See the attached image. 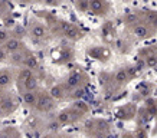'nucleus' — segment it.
I'll list each match as a JSON object with an SVG mask.
<instances>
[{"mask_svg": "<svg viewBox=\"0 0 157 138\" xmlns=\"http://www.w3.org/2000/svg\"><path fill=\"white\" fill-rule=\"evenodd\" d=\"M28 33L36 43L46 42V40L51 39V35H52L51 33V30H49L42 22H38V20H33L32 23L29 24Z\"/></svg>", "mask_w": 157, "mask_h": 138, "instance_id": "nucleus-1", "label": "nucleus"}, {"mask_svg": "<svg viewBox=\"0 0 157 138\" xmlns=\"http://www.w3.org/2000/svg\"><path fill=\"white\" fill-rule=\"evenodd\" d=\"M56 106V101L53 99L48 89H39L38 91V102H36V108L35 110L42 112V114H48L52 112Z\"/></svg>", "mask_w": 157, "mask_h": 138, "instance_id": "nucleus-2", "label": "nucleus"}, {"mask_svg": "<svg viewBox=\"0 0 157 138\" xmlns=\"http://www.w3.org/2000/svg\"><path fill=\"white\" fill-rule=\"evenodd\" d=\"M86 79H88V78H86V75L84 72L75 69V71L69 72V75L67 76L63 85H65V88H67V89L69 91V94H71L72 91L78 89V88H84V84L86 82Z\"/></svg>", "mask_w": 157, "mask_h": 138, "instance_id": "nucleus-3", "label": "nucleus"}, {"mask_svg": "<svg viewBox=\"0 0 157 138\" xmlns=\"http://www.w3.org/2000/svg\"><path fill=\"white\" fill-rule=\"evenodd\" d=\"M55 119H56V122L61 127H63V125H68V124L79 122L81 119H84V115L78 114L76 111L72 110L71 106H68V108H63V110L59 111L56 114V117H55Z\"/></svg>", "mask_w": 157, "mask_h": 138, "instance_id": "nucleus-4", "label": "nucleus"}, {"mask_svg": "<svg viewBox=\"0 0 157 138\" xmlns=\"http://www.w3.org/2000/svg\"><path fill=\"white\" fill-rule=\"evenodd\" d=\"M20 104H22V98H19L17 95H13L10 92H6V95L0 101V106H2V110H3L6 117L14 114L16 111L19 110Z\"/></svg>", "mask_w": 157, "mask_h": 138, "instance_id": "nucleus-5", "label": "nucleus"}, {"mask_svg": "<svg viewBox=\"0 0 157 138\" xmlns=\"http://www.w3.org/2000/svg\"><path fill=\"white\" fill-rule=\"evenodd\" d=\"M86 55L88 58L98 61V62H108L111 58V49L108 46H90L86 49Z\"/></svg>", "mask_w": 157, "mask_h": 138, "instance_id": "nucleus-6", "label": "nucleus"}, {"mask_svg": "<svg viewBox=\"0 0 157 138\" xmlns=\"http://www.w3.org/2000/svg\"><path fill=\"white\" fill-rule=\"evenodd\" d=\"M137 105L133 104V102H128V104H124L115 110V117L121 121H133L137 117Z\"/></svg>", "mask_w": 157, "mask_h": 138, "instance_id": "nucleus-7", "label": "nucleus"}, {"mask_svg": "<svg viewBox=\"0 0 157 138\" xmlns=\"http://www.w3.org/2000/svg\"><path fill=\"white\" fill-rule=\"evenodd\" d=\"M111 10V3L104 0H90V13L94 16H107Z\"/></svg>", "mask_w": 157, "mask_h": 138, "instance_id": "nucleus-8", "label": "nucleus"}, {"mask_svg": "<svg viewBox=\"0 0 157 138\" xmlns=\"http://www.w3.org/2000/svg\"><path fill=\"white\" fill-rule=\"evenodd\" d=\"M131 33H133L137 39L144 40V39H148V38H151V36H154L156 30L153 28H150L147 23H144L143 20H141L138 24H136L134 28H131Z\"/></svg>", "mask_w": 157, "mask_h": 138, "instance_id": "nucleus-9", "label": "nucleus"}, {"mask_svg": "<svg viewBox=\"0 0 157 138\" xmlns=\"http://www.w3.org/2000/svg\"><path fill=\"white\" fill-rule=\"evenodd\" d=\"M16 82V76L10 68H2L0 69V88L3 91H9Z\"/></svg>", "mask_w": 157, "mask_h": 138, "instance_id": "nucleus-10", "label": "nucleus"}, {"mask_svg": "<svg viewBox=\"0 0 157 138\" xmlns=\"http://www.w3.org/2000/svg\"><path fill=\"white\" fill-rule=\"evenodd\" d=\"M3 48H5V50L9 53V55H13V53H17V52H20V50L26 49V46H25V42L22 39H17V38H14V36H12V38L3 45Z\"/></svg>", "mask_w": 157, "mask_h": 138, "instance_id": "nucleus-11", "label": "nucleus"}, {"mask_svg": "<svg viewBox=\"0 0 157 138\" xmlns=\"http://www.w3.org/2000/svg\"><path fill=\"white\" fill-rule=\"evenodd\" d=\"M48 91L55 101H63V99H67V96L69 95V91L65 88L63 82L62 84H53Z\"/></svg>", "mask_w": 157, "mask_h": 138, "instance_id": "nucleus-12", "label": "nucleus"}, {"mask_svg": "<svg viewBox=\"0 0 157 138\" xmlns=\"http://www.w3.org/2000/svg\"><path fill=\"white\" fill-rule=\"evenodd\" d=\"M113 82H114V85L115 86H124V85H127L131 79H130V76L128 73H127V69L125 68H118L117 71L113 73Z\"/></svg>", "mask_w": 157, "mask_h": 138, "instance_id": "nucleus-13", "label": "nucleus"}, {"mask_svg": "<svg viewBox=\"0 0 157 138\" xmlns=\"http://www.w3.org/2000/svg\"><path fill=\"white\" fill-rule=\"evenodd\" d=\"M74 59V49L69 48V46H63V48L59 49L58 52V56L55 58V62L61 63V65H65V63H69Z\"/></svg>", "mask_w": 157, "mask_h": 138, "instance_id": "nucleus-14", "label": "nucleus"}, {"mask_svg": "<svg viewBox=\"0 0 157 138\" xmlns=\"http://www.w3.org/2000/svg\"><path fill=\"white\" fill-rule=\"evenodd\" d=\"M32 53V50H29L28 48L23 49V50H20V52L17 53H13V55H10L9 56V62L13 65V66H23L25 61H26V58L29 56Z\"/></svg>", "mask_w": 157, "mask_h": 138, "instance_id": "nucleus-15", "label": "nucleus"}, {"mask_svg": "<svg viewBox=\"0 0 157 138\" xmlns=\"http://www.w3.org/2000/svg\"><path fill=\"white\" fill-rule=\"evenodd\" d=\"M115 36V26L113 22H105L101 26V38L104 39L105 42H111Z\"/></svg>", "mask_w": 157, "mask_h": 138, "instance_id": "nucleus-16", "label": "nucleus"}, {"mask_svg": "<svg viewBox=\"0 0 157 138\" xmlns=\"http://www.w3.org/2000/svg\"><path fill=\"white\" fill-rule=\"evenodd\" d=\"M22 98V104L28 108H36V102H38V91L33 92H23L20 94Z\"/></svg>", "mask_w": 157, "mask_h": 138, "instance_id": "nucleus-17", "label": "nucleus"}, {"mask_svg": "<svg viewBox=\"0 0 157 138\" xmlns=\"http://www.w3.org/2000/svg\"><path fill=\"white\" fill-rule=\"evenodd\" d=\"M35 76V72L30 71V69H26V68H20L17 73H16V86L19 88L25 84V82H28L30 78H33Z\"/></svg>", "mask_w": 157, "mask_h": 138, "instance_id": "nucleus-18", "label": "nucleus"}, {"mask_svg": "<svg viewBox=\"0 0 157 138\" xmlns=\"http://www.w3.org/2000/svg\"><path fill=\"white\" fill-rule=\"evenodd\" d=\"M72 110L74 111H76L78 114H81V115H88L91 112V106H90V104L86 102V101H84V99H78V101H72V104L69 105Z\"/></svg>", "mask_w": 157, "mask_h": 138, "instance_id": "nucleus-19", "label": "nucleus"}, {"mask_svg": "<svg viewBox=\"0 0 157 138\" xmlns=\"http://www.w3.org/2000/svg\"><path fill=\"white\" fill-rule=\"evenodd\" d=\"M0 138H22V132L13 125H5L0 128Z\"/></svg>", "mask_w": 157, "mask_h": 138, "instance_id": "nucleus-20", "label": "nucleus"}, {"mask_svg": "<svg viewBox=\"0 0 157 138\" xmlns=\"http://www.w3.org/2000/svg\"><path fill=\"white\" fill-rule=\"evenodd\" d=\"M141 19L144 23H147L150 28H153L157 32V12L156 10H143Z\"/></svg>", "mask_w": 157, "mask_h": 138, "instance_id": "nucleus-21", "label": "nucleus"}, {"mask_svg": "<svg viewBox=\"0 0 157 138\" xmlns=\"http://www.w3.org/2000/svg\"><path fill=\"white\" fill-rule=\"evenodd\" d=\"M17 89H19L20 94H23V92H33V91H39V78L35 75L33 78H30L28 82H25L22 86H19Z\"/></svg>", "mask_w": 157, "mask_h": 138, "instance_id": "nucleus-22", "label": "nucleus"}, {"mask_svg": "<svg viewBox=\"0 0 157 138\" xmlns=\"http://www.w3.org/2000/svg\"><path fill=\"white\" fill-rule=\"evenodd\" d=\"M65 38L69 42H78V40H81L84 38V32L76 24H72L71 28H69V30L65 33Z\"/></svg>", "mask_w": 157, "mask_h": 138, "instance_id": "nucleus-23", "label": "nucleus"}, {"mask_svg": "<svg viewBox=\"0 0 157 138\" xmlns=\"http://www.w3.org/2000/svg\"><path fill=\"white\" fill-rule=\"evenodd\" d=\"M141 13L140 12H127L124 14V23L130 26V28H134L136 24H138L141 22Z\"/></svg>", "mask_w": 157, "mask_h": 138, "instance_id": "nucleus-24", "label": "nucleus"}, {"mask_svg": "<svg viewBox=\"0 0 157 138\" xmlns=\"http://www.w3.org/2000/svg\"><path fill=\"white\" fill-rule=\"evenodd\" d=\"M144 108L147 110L148 115L153 118H156L157 117V98H147V99H144V105H143Z\"/></svg>", "mask_w": 157, "mask_h": 138, "instance_id": "nucleus-25", "label": "nucleus"}, {"mask_svg": "<svg viewBox=\"0 0 157 138\" xmlns=\"http://www.w3.org/2000/svg\"><path fill=\"white\" fill-rule=\"evenodd\" d=\"M136 118L138 119V127H144L146 124H148L150 121H151V117L148 115L147 110L141 106V108H138V112H137V117Z\"/></svg>", "mask_w": 157, "mask_h": 138, "instance_id": "nucleus-26", "label": "nucleus"}, {"mask_svg": "<svg viewBox=\"0 0 157 138\" xmlns=\"http://www.w3.org/2000/svg\"><path fill=\"white\" fill-rule=\"evenodd\" d=\"M22 68H26V69H30V71H35V69H38L39 68V61H38V58H36V55H35L33 52L26 58V61H25V63H23V66Z\"/></svg>", "mask_w": 157, "mask_h": 138, "instance_id": "nucleus-27", "label": "nucleus"}, {"mask_svg": "<svg viewBox=\"0 0 157 138\" xmlns=\"http://www.w3.org/2000/svg\"><path fill=\"white\" fill-rule=\"evenodd\" d=\"M138 94H140V95H141V98H146V99H147V98H150V92H151L153 91V85L151 84H148V82H141V84H140V85H138Z\"/></svg>", "mask_w": 157, "mask_h": 138, "instance_id": "nucleus-28", "label": "nucleus"}, {"mask_svg": "<svg viewBox=\"0 0 157 138\" xmlns=\"http://www.w3.org/2000/svg\"><path fill=\"white\" fill-rule=\"evenodd\" d=\"M74 7L79 13H90V0H76Z\"/></svg>", "mask_w": 157, "mask_h": 138, "instance_id": "nucleus-29", "label": "nucleus"}, {"mask_svg": "<svg viewBox=\"0 0 157 138\" xmlns=\"http://www.w3.org/2000/svg\"><path fill=\"white\" fill-rule=\"evenodd\" d=\"M115 49H117L120 53H127L130 49H131V46L128 45L127 40H124V39H117V40H115Z\"/></svg>", "mask_w": 157, "mask_h": 138, "instance_id": "nucleus-30", "label": "nucleus"}, {"mask_svg": "<svg viewBox=\"0 0 157 138\" xmlns=\"http://www.w3.org/2000/svg\"><path fill=\"white\" fill-rule=\"evenodd\" d=\"M10 38H12V32H10L9 29H6V28L0 29V46H3Z\"/></svg>", "mask_w": 157, "mask_h": 138, "instance_id": "nucleus-31", "label": "nucleus"}, {"mask_svg": "<svg viewBox=\"0 0 157 138\" xmlns=\"http://www.w3.org/2000/svg\"><path fill=\"white\" fill-rule=\"evenodd\" d=\"M127 69V73H128V76H130V79H134V78H137L138 75H140V69H138L136 65H131V66H127L125 68Z\"/></svg>", "mask_w": 157, "mask_h": 138, "instance_id": "nucleus-32", "label": "nucleus"}, {"mask_svg": "<svg viewBox=\"0 0 157 138\" xmlns=\"http://www.w3.org/2000/svg\"><path fill=\"white\" fill-rule=\"evenodd\" d=\"M133 134H134V138H148V134H147L146 127H137Z\"/></svg>", "mask_w": 157, "mask_h": 138, "instance_id": "nucleus-33", "label": "nucleus"}, {"mask_svg": "<svg viewBox=\"0 0 157 138\" xmlns=\"http://www.w3.org/2000/svg\"><path fill=\"white\" fill-rule=\"evenodd\" d=\"M9 56H10V55L5 50V48H3V46H0V63L9 61Z\"/></svg>", "mask_w": 157, "mask_h": 138, "instance_id": "nucleus-34", "label": "nucleus"}, {"mask_svg": "<svg viewBox=\"0 0 157 138\" xmlns=\"http://www.w3.org/2000/svg\"><path fill=\"white\" fill-rule=\"evenodd\" d=\"M121 138H134V134L130 131H123L121 132Z\"/></svg>", "mask_w": 157, "mask_h": 138, "instance_id": "nucleus-35", "label": "nucleus"}, {"mask_svg": "<svg viewBox=\"0 0 157 138\" xmlns=\"http://www.w3.org/2000/svg\"><path fill=\"white\" fill-rule=\"evenodd\" d=\"M40 138H59V137L55 132H46V134H43Z\"/></svg>", "mask_w": 157, "mask_h": 138, "instance_id": "nucleus-36", "label": "nucleus"}, {"mask_svg": "<svg viewBox=\"0 0 157 138\" xmlns=\"http://www.w3.org/2000/svg\"><path fill=\"white\" fill-rule=\"evenodd\" d=\"M6 92H7V91H3L2 88H0V101H2V98L6 95Z\"/></svg>", "mask_w": 157, "mask_h": 138, "instance_id": "nucleus-37", "label": "nucleus"}, {"mask_svg": "<svg viewBox=\"0 0 157 138\" xmlns=\"http://www.w3.org/2000/svg\"><path fill=\"white\" fill-rule=\"evenodd\" d=\"M3 117H6V115L3 112V110H2V106H0V118H3Z\"/></svg>", "mask_w": 157, "mask_h": 138, "instance_id": "nucleus-38", "label": "nucleus"}, {"mask_svg": "<svg viewBox=\"0 0 157 138\" xmlns=\"http://www.w3.org/2000/svg\"><path fill=\"white\" fill-rule=\"evenodd\" d=\"M153 135H157V122H156V127L153 129Z\"/></svg>", "mask_w": 157, "mask_h": 138, "instance_id": "nucleus-39", "label": "nucleus"}, {"mask_svg": "<svg viewBox=\"0 0 157 138\" xmlns=\"http://www.w3.org/2000/svg\"><path fill=\"white\" fill-rule=\"evenodd\" d=\"M59 138H74V137H71V135H61Z\"/></svg>", "mask_w": 157, "mask_h": 138, "instance_id": "nucleus-40", "label": "nucleus"}, {"mask_svg": "<svg viewBox=\"0 0 157 138\" xmlns=\"http://www.w3.org/2000/svg\"><path fill=\"white\" fill-rule=\"evenodd\" d=\"M156 55H157V49H156Z\"/></svg>", "mask_w": 157, "mask_h": 138, "instance_id": "nucleus-41", "label": "nucleus"}]
</instances>
